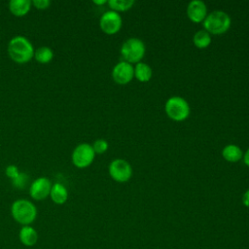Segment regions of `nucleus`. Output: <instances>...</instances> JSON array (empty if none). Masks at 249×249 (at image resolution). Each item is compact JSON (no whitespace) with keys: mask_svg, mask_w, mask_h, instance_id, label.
<instances>
[{"mask_svg":"<svg viewBox=\"0 0 249 249\" xmlns=\"http://www.w3.org/2000/svg\"><path fill=\"white\" fill-rule=\"evenodd\" d=\"M7 51L10 58L14 62L24 64L33 58L35 50L32 43L26 37L17 35L9 41Z\"/></svg>","mask_w":249,"mask_h":249,"instance_id":"obj_1","label":"nucleus"},{"mask_svg":"<svg viewBox=\"0 0 249 249\" xmlns=\"http://www.w3.org/2000/svg\"><path fill=\"white\" fill-rule=\"evenodd\" d=\"M11 215L21 226H30L37 218V208L30 200L18 198L11 205Z\"/></svg>","mask_w":249,"mask_h":249,"instance_id":"obj_2","label":"nucleus"},{"mask_svg":"<svg viewBox=\"0 0 249 249\" xmlns=\"http://www.w3.org/2000/svg\"><path fill=\"white\" fill-rule=\"evenodd\" d=\"M202 22L204 30L218 35L225 33L230 28L231 20L226 12L217 10L208 14Z\"/></svg>","mask_w":249,"mask_h":249,"instance_id":"obj_3","label":"nucleus"},{"mask_svg":"<svg viewBox=\"0 0 249 249\" xmlns=\"http://www.w3.org/2000/svg\"><path fill=\"white\" fill-rule=\"evenodd\" d=\"M146 52L144 42L136 37L126 39L121 47V54L124 61L129 63L140 62Z\"/></svg>","mask_w":249,"mask_h":249,"instance_id":"obj_4","label":"nucleus"},{"mask_svg":"<svg viewBox=\"0 0 249 249\" xmlns=\"http://www.w3.org/2000/svg\"><path fill=\"white\" fill-rule=\"evenodd\" d=\"M164 110L166 115L173 121L181 122L186 120L191 112L190 105L188 101L181 96H171L169 97L165 104Z\"/></svg>","mask_w":249,"mask_h":249,"instance_id":"obj_5","label":"nucleus"},{"mask_svg":"<svg viewBox=\"0 0 249 249\" xmlns=\"http://www.w3.org/2000/svg\"><path fill=\"white\" fill-rule=\"evenodd\" d=\"M95 158L93 148L89 143H81L77 145L71 155L72 163L78 168L89 166Z\"/></svg>","mask_w":249,"mask_h":249,"instance_id":"obj_6","label":"nucleus"},{"mask_svg":"<svg viewBox=\"0 0 249 249\" xmlns=\"http://www.w3.org/2000/svg\"><path fill=\"white\" fill-rule=\"evenodd\" d=\"M108 171L111 178L120 183L128 181L132 175L130 163L124 159L113 160L109 164Z\"/></svg>","mask_w":249,"mask_h":249,"instance_id":"obj_7","label":"nucleus"},{"mask_svg":"<svg viewBox=\"0 0 249 249\" xmlns=\"http://www.w3.org/2000/svg\"><path fill=\"white\" fill-rule=\"evenodd\" d=\"M123 24L122 17L118 12L109 10L102 14L99 19V26L101 30L109 35L116 34L120 31Z\"/></svg>","mask_w":249,"mask_h":249,"instance_id":"obj_8","label":"nucleus"},{"mask_svg":"<svg viewBox=\"0 0 249 249\" xmlns=\"http://www.w3.org/2000/svg\"><path fill=\"white\" fill-rule=\"evenodd\" d=\"M52 182L47 177H38L32 181L29 187V195L34 200H44L50 196Z\"/></svg>","mask_w":249,"mask_h":249,"instance_id":"obj_9","label":"nucleus"},{"mask_svg":"<svg viewBox=\"0 0 249 249\" xmlns=\"http://www.w3.org/2000/svg\"><path fill=\"white\" fill-rule=\"evenodd\" d=\"M133 77L134 67L127 61H119L112 69V78L117 84L125 85L129 83Z\"/></svg>","mask_w":249,"mask_h":249,"instance_id":"obj_10","label":"nucleus"},{"mask_svg":"<svg viewBox=\"0 0 249 249\" xmlns=\"http://www.w3.org/2000/svg\"><path fill=\"white\" fill-rule=\"evenodd\" d=\"M188 18L194 22H201L207 16V7L201 0H193L187 7Z\"/></svg>","mask_w":249,"mask_h":249,"instance_id":"obj_11","label":"nucleus"},{"mask_svg":"<svg viewBox=\"0 0 249 249\" xmlns=\"http://www.w3.org/2000/svg\"><path fill=\"white\" fill-rule=\"evenodd\" d=\"M18 238L21 244H23L24 246L32 247L37 243L39 239V235L37 231L31 225L22 226L18 232Z\"/></svg>","mask_w":249,"mask_h":249,"instance_id":"obj_12","label":"nucleus"},{"mask_svg":"<svg viewBox=\"0 0 249 249\" xmlns=\"http://www.w3.org/2000/svg\"><path fill=\"white\" fill-rule=\"evenodd\" d=\"M50 197L55 204H64L68 199V191L66 187L61 183H53L50 192Z\"/></svg>","mask_w":249,"mask_h":249,"instance_id":"obj_13","label":"nucleus"},{"mask_svg":"<svg viewBox=\"0 0 249 249\" xmlns=\"http://www.w3.org/2000/svg\"><path fill=\"white\" fill-rule=\"evenodd\" d=\"M32 3L30 0H11L9 2V10L12 15L18 18L26 16L30 9Z\"/></svg>","mask_w":249,"mask_h":249,"instance_id":"obj_14","label":"nucleus"},{"mask_svg":"<svg viewBox=\"0 0 249 249\" xmlns=\"http://www.w3.org/2000/svg\"><path fill=\"white\" fill-rule=\"evenodd\" d=\"M222 156L227 161L235 162L243 158V152L239 146L235 144H229L223 148Z\"/></svg>","mask_w":249,"mask_h":249,"instance_id":"obj_15","label":"nucleus"},{"mask_svg":"<svg viewBox=\"0 0 249 249\" xmlns=\"http://www.w3.org/2000/svg\"><path fill=\"white\" fill-rule=\"evenodd\" d=\"M153 75V71L152 68L149 64L145 63V62H137L135 67H134V77L140 81V82H148L151 80Z\"/></svg>","mask_w":249,"mask_h":249,"instance_id":"obj_16","label":"nucleus"},{"mask_svg":"<svg viewBox=\"0 0 249 249\" xmlns=\"http://www.w3.org/2000/svg\"><path fill=\"white\" fill-rule=\"evenodd\" d=\"M53 51L47 46H42L34 51V58L41 64L50 63L53 58Z\"/></svg>","mask_w":249,"mask_h":249,"instance_id":"obj_17","label":"nucleus"},{"mask_svg":"<svg viewBox=\"0 0 249 249\" xmlns=\"http://www.w3.org/2000/svg\"><path fill=\"white\" fill-rule=\"evenodd\" d=\"M193 41H194V44L196 48L198 49H205L207 48L210 43H211V36H210V33H208L206 30L204 29H201V30H198L196 31L195 34H194V37H193Z\"/></svg>","mask_w":249,"mask_h":249,"instance_id":"obj_18","label":"nucleus"},{"mask_svg":"<svg viewBox=\"0 0 249 249\" xmlns=\"http://www.w3.org/2000/svg\"><path fill=\"white\" fill-rule=\"evenodd\" d=\"M107 3L112 11L119 13V12H124L129 10L133 6L134 1L133 0H109Z\"/></svg>","mask_w":249,"mask_h":249,"instance_id":"obj_19","label":"nucleus"},{"mask_svg":"<svg viewBox=\"0 0 249 249\" xmlns=\"http://www.w3.org/2000/svg\"><path fill=\"white\" fill-rule=\"evenodd\" d=\"M92 148H93V151L95 154H103L105 153L107 150H108V147H109V144L108 142L103 139V138H98L96 139L93 144L91 145Z\"/></svg>","mask_w":249,"mask_h":249,"instance_id":"obj_20","label":"nucleus"},{"mask_svg":"<svg viewBox=\"0 0 249 249\" xmlns=\"http://www.w3.org/2000/svg\"><path fill=\"white\" fill-rule=\"evenodd\" d=\"M28 175L24 172H20L18 176L12 180V184L17 189H24L28 183Z\"/></svg>","mask_w":249,"mask_h":249,"instance_id":"obj_21","label":"nucleus"},{"mask_svg":"<svg viewBox=\"0 0 249 249\" xmlns=\"http://www.w3.org/2000/svg\"><path fill=\"white\" fill-rule=\"evenodd\" d=\"M20 173L19 169L18 166H16L15 164H9L6 168H5V174L8 178H10L11 180L17 178L18 176V174Z\"/></svg>","mask_w":249,"mask_h":249,"instance_id":"obj_22","label":"nucleus"},{"mask_svg":"<svg viewBox=\"0 0 249 249\" xmlns=\"http://www.w3.org/2000/svg\"><path fill=\"white\" fill-rule=\"evenodd\" d=\"M32 6H34L38 10H46L51 6L50 0H33L31 1Z\"/></svg>","mask_w":249,"mask_h":249,"instance_id":"obj_23","label":"nucleus"},{"mask_svg":"<svg viewBox=\"0 0 249 249\" xmlns=\"http://www.w3.org/2000/svg\"><path fill=\"white\" fill-rule=\"evenodd\" d=\"M242 203L244 206L249 207V189L246 190L242 195Z\"/></svg>","mask_w":249,"mask_h":249,"instance_id":"obj_24","label":"nucleus"},{"mask_svg":"<svg viewBox=\"0 0 249 249\" xmlns=\"http://www.w3.org/2000/svg\"><path fill=\"white\" fill-rule=\"evenodd\" d=\"M243 160H244V163L249 166V148L246 150L245 154H243Z\"/></svg>","mask_w":249,"mask_h":249,"instance_id":"obj_25","label":"nucleus"},{"mask_svg":"<svg viewBox=\"0 0 249 249\" xmlns=\"http://www.w3.org/2000/svg\"><path fill=\"white\" fill-rule=\"evenodd\" d=\"M92 2H93V4H95V5H104V4L107 3L106 0H93Z\"/></svg>","mask_w":249,"mask_h":249,"instance_id":"obj_26","label":"nucleus"}]
</instances>
